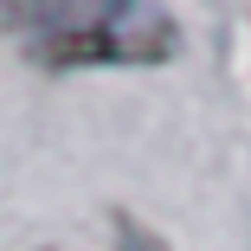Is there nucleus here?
Instances as JSON below:
<instances>
[{"mask_svg":"<svg viewBox=\"0 0 251 251\" xmlns=\"http://www.w3.org/2000/svg\"><path fill=\"white\" fill-rule=\"evenodd\" d=\"M20 52L45 71L71 65H168L180 26L155 0H13L0 13Z\"/></svg>","mask_w":251,"mask_h":251,"instance_id":"obj_1","label":"nucleus"},{"mask_svg":"<svg viewBox=\"0 0 251 251\" xmlns=\"http://www.w3.org/2000/svg\"><path fill=\"white\" fill-rule=\"evenodd\" d=\"M116 251H168V238L148 232L135 213H116Z\"/></svg>","mask_w":251,"mask_h":251,"instance_id":"obj_2","label":"nucleus"}]
</instances>
